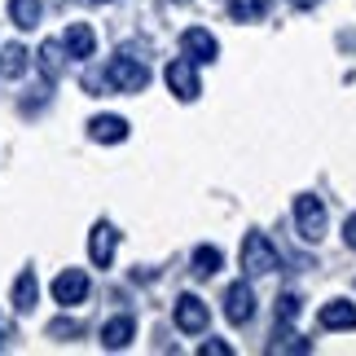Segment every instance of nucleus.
Returning <instances> with one entry per match:
<instances>
[{"mask_svg":"<svg viewBox=\"0 0 356 356\" xmlns=\"http://www.w3.org/2000/svg\"><path fill=\"white\" fill-rule=\"evenodd\" d=\"M277 268H282L277 246L259 234V229H251V234L242 238V273L246 277H268V273H277Z\"/></svg>","mask_w":356,"mask_h":356,"instance_id":"obj_1","label":"nucleus"},{"mask_svg":"<svg viewBox=\"0 0 356 356\" xmlns=\"http://www.w3.org/2000/svg\"><path fill=\"white\" fill-rule=\"evenodd\" d=\"M106 84H111V92H141L149 84V66L123 49L119 58L106 62Z\"/></svg>","mask_w":356,"mask_h":356,"instance_id":"obj_2","label":"nucleus"},{"mask_svg":"<svg viewBox=\"0 0 356 356\" xmlns=\"http://www.w3.org/2000/svg\"><path fill=\"white\" fill-rule=\"evenodd\" d=\"M295 229L308 246H317L325 238V202L317 194H299L295 198Z\"/></svg>","mask_w":356,"mask_h":356,"instance_id":"obj_3","label":"nucleus"},{"mask_svg":"<svg viewBox=\"0 0 356 356\" xmlns=\"http://www.w3.org/2000/svg\"><path fill=\"white\" fill-rule=\"evenodd\" d=\"M163 79H168V88H172V97H176V102H194L198 92H202L198 62H194V58H185V53L168 62V71H163Z\"/></svg>","mask_w":356,"mask_h":356,"instance_id":"obj_4","label":"nucleus"},{"mask_svg":"<svg viewBox=\"0 0 356 356\" xmlns=\"http://www.w3.org/2000/svg\"><path fill=\"white\" fill-rule=\"evenodd\" d=\"M53 304L58 308H79L88 299V291H92V282H88V273L84 268H62L58 277H53Z\"/></svg>","mask_w":356,"mask_h":356,"instance_id":"obj_5","label":"nucleus"},{"mask_svg":"<svg viewBox=\"0 0 356 356\" xmlns=\"http://www.w3.org/2000/svg\"><path fill=\"white\" fill-rule=\"evenodd\" d=\"M172 321H176L181 334H202L211 325V312H207V304H202L198 295H181L176 308H172Z\"/></svg>","mask_w":356,"mask_h":356,"instance_id":"obj_6","label":"nucleus"},{"mask_svg":"<svg viewBox=\"0 0 356 356\" xmlns=\"http://www.w3.org/2000/svg\"><path fill=\"white\" fill-rule=\"evenodd\" d=\"M115 246H119L115 225L111 220H97V225H92V234H88V259H92V268H111L115 264Z\"/></svg>","mask_w":356,"mask_h":356,"instance_id":"obj_7","label":"nucleus"},{"mask_svg":"<svg viewBox=\"0 0 356 356\" xmlns=\"http://www.w3.org/2000/svg\"><path fill=\"white\" fill-rule=\"evenodd\" d=\"M225 317L234 321V325H246V321L255 317V291H251V282H246V277L225 291Z\"/></svg>","mask_w":356,"mask_h":356,"instance_id":"obj_8","label":"nucleus"},{"mask_svg":"<svg viewBox=\"0 0 356 356\" xmlns=\"http://www.w3.org/2000/svg\"><path fill=\"white\" fill-rule=\"evenodd\" d=\"M181 53L185 58H194L198 66H207L220 58V44H216V35L207 31V26H189V31L181 35Z\"/></svg>","mask_w":356,"mask_h":356,"instance_id":"obj_9","label":"nucleus"},{"mask_svg":"<svg viewBox=\"0 0 356 356\" xmlns=\"http://www.w3.org/2000/svg\"><path fill=\"white\" fill-rule=\"evenodd\" d=\"M62 49H66V58L88 62L92 53H97V31H92L88 22H71V26H66V35H62Z\"/></svg>","mask_w":356,"mask_h":356,"instance_id":"obj_10","label":"nucleus"},{"mask_svg":"<svg viewBox=\"0 0 356 356\" xmlns=\"http://www.w3.org/2000/svg\"><path fill=\"white\" fill-rule=\"evenodd\" d=\"M88 136L97 145H119V141H128V119L123 115H97V119H88Z\"/></svg>","mask_w":356,"mask_h":356,"instance_id":"obj_11","label":"nucleus"},{"mask_svg":"<svg viewBox=\"0 0 356 356\" xmlns=\"http://www.w3.org/2000/svg\"><path fill=\"white\" fill-rule=\"evenodd\" d=\"M317 321H321V330H356V304H348V299H330V304H321Z\"/></svg>","mask_w":356,"mask_h":356,"instance_id":"obj_12","label":"nucleus"},{"mask_svg":"<svg viewBox=\"0 0 356 356\" xmlns=\"http://www.w3.org/2000/svg\"><path fill=\"white\" fill-rule=\"evenodd\" d=\"M132 334H136V321L128 317V312H119V317H111L102 325V348L106 352H123L132 343Z\"/></svg>","mask_w":356,"mask_h":356,"instance_id":"obj_13","label":"nucleus"},{"mask_svg":"<svg viewBox=\"0 0 356 356\" xmlns=\"http://www.w3.org/2000/svg\"><path fill=\"white\" fill-rule=\"evenodd\" d=\"M44 18V0H9V22L18 31H35Z\"/></svg>","mask_w":356,"mask_h":356,"instance_id":"obj_14","label":"nucleus"},{"mask_svg":"<svg viewBox=\"0 0 356 356\" xmlns=\"http://www.w3.org/2000/svg\"><path fill=\"white\" fill-rule=\"evenodd\" d=\"M40 299V282H35V268H22L18 282H13V312H31Z\"/></svg>","mask_w":356,"mask_h":356,"instance_id":"obj_15","label":"nucleus"},{"mask_svg":"<svg viewBox=\"0 0 356 356\" xmlns=\"http://www.w3.org/2000/svg\"><path fill=\"white\" fill-rule=\"evenodd\" d=\"M189 273H194V277H216V273L225 268V251L220 246H194V255H189Z\"/></svg>","mask_w":356,"mask_h":356,"instance_id":"obj_16","label":"nucleus"},{"mask_svg":"<svg viewBox=\"0 0 356 356\" xmlns=\"http://www.w3.org/2000/svg\"><path fill=\"white\" fill-rule=\"evenodd\" d=\"M62 58H66V49L58 44V40H44V44H40V53H35V66H40V75H44L49 84L62 75Z\"/></svg>","mask_w":356,"mask_h":356,"instance_id":"obj_17","label":"nucleus"},{"mask_svg":"<svg viewBox=\"0 0 356 356\" xmlns=\"http://www.w3.org/2000/svg\"><path fill=\"white\" fill-rule=\"evenodd\" d=\"M26 66H31V53H26L22 44H9L5 53H0V79H22Z\"/></svg>","mask_w":356,"mask_h":356,"instance_id":"obj_18","label":"nucleus"},{"mask_svg":"<svg viewBox=\"0 0 356 356\" xmlns=\"http://www.w3.org/2000/svg\"><path fill=\"white\" fill-rule=\"evenodd\" d=\"M273 0H229V18L234 22H255V18H264Z\"/></svg>","mask_w":356,"mask_h":356,"instance_id":"obj_19","label":"nucleus"},{"mask_svg":"<svg viewBox=\"0 0 356 356\" xmlns=\"http://www.w3.org/2000/svg\"><path fill=\"white\" fill-rule=\"evenodd\" d=\"M84 334V321H71V317H58L49 321V339H62V343H71V339Z\"/></svg>","mask_w":356,"mask_h":356,"instance_id":"obj_20","label":"nucleus"},{"mask_svg":"<svg viewBox=\"0 0 356 356\" xmlns=\"http://www.w3.org/2000/svg\"><path fill=\"white\" fill-rule=\"evenodd\" d=\"M268 352H312V343L299 339V334H286V325H282V334L268 339Z\"/></svg>","mask_w":356,"mask_h":356,"instance_id":"obj_21","label":"nucleus"},{"mask_svg":"<svg viewBox=\"0 0 356 356\" xmlns=\"http://www.w3.org/2000/svg\"><path fill=\"white\" fill-rule=\"evenodd\" d=\"M299 317V299L286 291V295H277V325H291Z\"/></svg>","mask_w":356,"mask_h":356,"instance_id":"obj_22","label":"nucleus"},{"mask_svg":"<svg viewBox=\"0 0 356 356\" xmlns=\"http://www.w3.org/2000/svg\"><path fill=\"white\" fill-rule=\"evenodd\" d=\"M202 356H229L234 352V343H225V339H207V343H198Z\"/></svg>","mask_w":356,"mask_h":356,"instance_id":"obj_23","label":"nucleus"},{"mask_svg":"<svg viewBox=\"0 0 356 356\" xmlns=\"http://www.w3.org/2000/svg\"><path fill=\"white\" fill-rule=\"evenodd\" d=\"M343 242L356 251V216H348V225H343Z\"/></svg>","mask_w":356,"mask_h":356,"instance_id":"obj_24","label":"nucleus"},{"mask_svg":"<svg viewBox=\"0 0 356 356\" xmlns=\"http://www.w3.org/2000/svg\"><path fill=\"white\" fill-rule=\"evenodd\" d=\"M291 5H295V9H317L321 0H291Z\"/></svg>","mask_w":356,"mask_h":356,"instance_id":"obj_25","label":"nucleus"},{"mask_svg":"<svg viewBox=\"0 0 356 356\" xmlns=\"http://www.w3.org/2000/svg\"><path fill=\"white\" fill-rule=\"evenodd\" d=\"M88 5H111V0H88Z\"/></svg>","mask_w":356,"mask_h":356,"instance_id":"obj_26","label":"nucleus"},{"mask_svg":"<svg viewBox=\"0 0 356 356\" xmlns=\"http://www.w3.org/2000/svg\"><path fill=\"white\" fill-rule=\"evenodd\" d=\"M176 5H189V0H176Z\"/></svg>","mask_w":356,"mask_h":356,"instance_id":"obj_27","label":"nucleus"},{"mask_svg":"<svg viewBox=\"0 0 356 356\" xmlns=\"http://www.w3.org/2000/svg\"><path fill=\"white\" fill-rule=\"evenodd\" d=\"M0 348H5V343H0Z\"/></svg>","mask_w":356,"mask_h":356,"instance_id":"obj_28","label":"nucleus"}]
</instances>
